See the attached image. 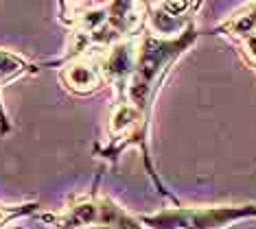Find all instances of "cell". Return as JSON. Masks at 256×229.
<instances>
[{
  "instance_id": "1",
  "label": "cell",
  "mask_w": 256,
  "mask_h": 229,
  "mask_svg": "<svg viewBox=\"0 0 256 229\" xmlns=\"http://www.w3.org/2000/svg\"><path fill=\"white\" fill-rule=\"evenodd\" d=\"M197 37H200V31H197L195 22H190L180 35H171V37H158V35L149 33L140 35V42L136 44V61H134L123 103L142 122L151 125L154 103L168 72L182 59V55H186V50H190Z\"/></svg>"
},
{
  "instance_id": "2",
  "label": "cell",
  "mask_w": 256,
  "mask_h": 229,
  "mask_svg": "<svg viewBox=\"0 0 256 229\" xmlns=\"http://www.w3.org/2000/svg\"><path fill=\"white\" fill-rule=\"evenodd\" d=\"M147 229H226L236 221L256 219V203L171 205L160 212L136 216Z\"/></svg>"
},
{
  "instance_id": "3",
  "label": "cell",
  "mask_w": 256,
  "mask_h": 229,
  "mask_svg": "<svg viewBox=\"0 0 256 229\" xmlns=\"http://www.w3.org/2000/svg\"><path fill=\"white\" fill-rule=\"evenodd\" d=\"M127 210L118 205L96 186L86 195L70 197L64 210L53 214H42L40 221L55 229H120Z\"/></svg>"
},
{
  "instance_id": "4",
  "label": "cell",
  "mask_w": 256,
  "mask_h": 229,
  "mask_svg": "<svg viewBox=\"0 0 256 229\" xmlns=\"http://www.w3.org/2000/svg\"><path fill=\"white\" fill-rule=\"evenodd\" d=\"M103 52L106 50H90L86 55L74 57V59L57 63L64 90H68L74 96H90L96 90H101L106 85L103 70H101Z\"/></svg>"
},
{
  "instance_id": "5",
  "label": "cell",
  "mask_w": 256,
  "mask_h": 229,
  "mask_svg": "<svg viewBox=\"0 0 256 229\" xmlns=\"http://www.w3.org/2000/svg\"><path fill=\"white\" fill-rule=\"evenodd\" d=\"M40 63L26 59L24 55L7 48H0V90L4 85L14 83V81L22 79V76H31L40 72Z\"/></svg>"
},
{
  "instance_id": "6",
  "label": "cell",
  "mask_w": 256,
  "mask_h": 229,
  "mask_svg": "<svg viewBox=\"0 0 256 229\" xmlns=\"http://www.w3.org/2000/svg\"><path fill=\"white\" fill-rule=\"evenodd\" d=\"M40 210V203L31 201V203H18V205H4L0 203V227L7 225V223L20 221L24 216H33Z\"/></svg>"
},
{
  "instance_id": "7",
  "label": "cell",
  "mask_w": 256,
  "mask_h": 229,
  "mask_svg": "<svg viewBox=\"0 0 256 229\" xmlns=\"http://www.w3.org/2000/svg\"><path fill=\"white\" fill-rule=\"evenodd\" d=\"M236 48H238V55L241 59L248 63L252 70H256V28L246 37H241L236 42Z\"/></svg>"
},
{
  "instance_id": "8",
  "label": "cell",
  "mask_w": 256,
  "mask_h": 229,
  "mask_svg": "<svg viewBox=\"0 0 256 229\" xmlns=\"http://www.w3.org/2000/svg\"><path fill=\"white\" fill-rule=\"evenodd\" d=\"M14 125H11V118L4 109V103H2V96H0V136H9Z\"/></svg>"
},
{
  "instance_id": "9",
  "label": "cell",
  "mask_w": 256,
  "mask_h": 229,
  "mask_svg": "<svg viewBox=\"0 0 256 229\" xmlns=\"http://www.w3.org/2000/svg\"><path fill=\"white\" fill-rule=\"evenodd\" d=\"M120 229H147V227H144L142 223L138 221V219H136V216H134V214H130V212H127V216L123 219V223H120Z\"/></svg>"
},
{
  "instance_id": "10",
  "label": "cell",
  "mask_w": 256,
  "mask_h": 229,
  "mask_svg": "<svg viewBox=\"0 0 256 229\" xmlns=\"http://www.w3.org/2000/svg\"><path fill=\"white\" fill-rule=\"evenodd\" d=\"M11 229H24V227H22V225H14V227H11Z\"/></svg>"
}]
</instances>
